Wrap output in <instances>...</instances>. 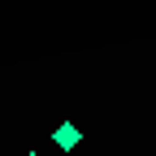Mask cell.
<instances>
[{"instance_id":"6da1fadb","label":"cell","mask_w":156,"mask_h":156,"mask_svg":"<svg viewBox=\"0 0 156 156\" xmlns=\"http://www.w3.org/2000/svg\"><path fill=\"white\" fill-rule=\"evenodd\" d=\"M78 139H83V134H78V126H61V130H56V147H78Z\"/></svg>"},{"instance_id":"7a4b0ae2","label":"cell","mask_w":156,"mask_h":156,"mask_svg":"<svg viewBox=\"0 0 156 156\" xmlns=\"http://www.w3.org/2000/svg\"><path fill=\"white\" fill-rule=\"evenodd\" d=\"M30 156H35V152H30Z\"/></svg>"}]
</instances>
